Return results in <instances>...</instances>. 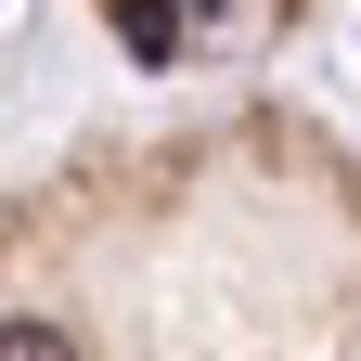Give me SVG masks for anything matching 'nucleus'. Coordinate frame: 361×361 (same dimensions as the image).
Wrapping results in <instances>:
<instances>
[{
  "label": "nucleus",
  "instance_id": "f257e3e1",
  "mask_svg": "<svg viewBox=\"0 0 361 361\" xmlns=\"http://www.w3.org/2000/svg\"><path fill=\"white\" fill-rule=\"evenodd\" d=\"M104 13L129 26V52H142V65H168V52H180V13H168V0H104Z\"/></svg>",
  "mask_w": 361,
  "mask_h": 361
},
{
  "label": "nucleus",
  "instance_id": "f03ea898",
  "mask_svg": "<svg viewBox=\"0 0 361 361\" xmlns=\"http://www.w3.org/2000/svg\"><path fill=\"white\" fill-rule=\"evenodd\" d=\"M52 348H65L52 323H0V361H52Z\"/></svg>",
  "mask_w": 361,
  "mask_h": 361
}]
</instances>
